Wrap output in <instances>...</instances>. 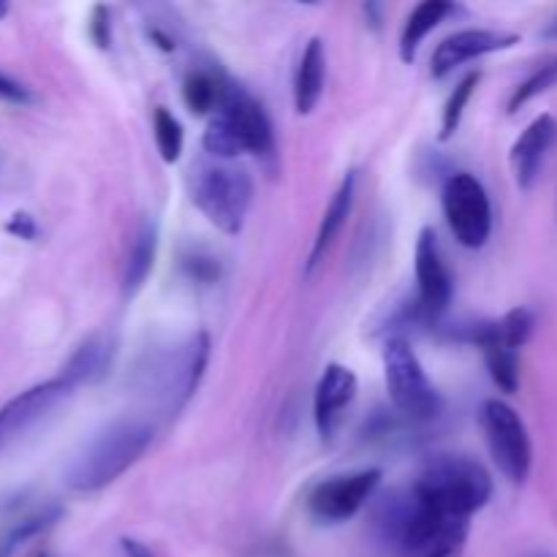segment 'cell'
Here are the masks:
<instances>
[{"label":"cell","instance_id":"cell-1","mask_svg":"<svg viewBox=\"0 0 557 557\" xmlns=\"http://www.w3.org/2000/svg\"><path fill=\"white\" fill-rule=\"evenodd\" d=\"M156 428L147 419L131 417L107 424L92 435L65 471V484L74 493H98L117 482L150 449Z\"/></svg>","mask_w":557,"mask_h":557},{"label":"cell","instance_id":"cell-2","mask_svg":"<svg viewBox=\"0 0 557 557\" xmlns=\"http://www.w3.org/2000/svg\"><path fill=\"white\" fill-rule=\"evenodd\" d=\"M413 487L449 520L471 522V517L493 498L487 468L462 455L430 457Z\"/></svg>","mask_w":557,"mask_h":557},{"label":"cell","instance_id":"cell-3","mask_svg":"<svg viewBox=\"0 0 557 557\" xmlns=\"http://www.w3.org/2000/svg\"><path fill=\"white\" fill-rule=\"evenodd\" d=\"M207 362H210V337L207 332H196L180 346L156 354L147 362V368L141 370L145 389H150L166 413L183 411L199 381L205 379Z\"/></svg>","mask_w":557,"mask_h":557},{"label":"cell","instance_id":"cell-4","mask_svg":"<svg viewBox=\"0 0 557 557\" xmlns=\"http://www.w3.org/2000/svg\"><path fill=\"white\" fill-rule=\"evenodd\" d=\"M190 199L212 226L223 234H239L253 205V180L245 169L228 163L201 166L190 183Z\"/></svg>","mask_w":557,"mask_h":557},{"label":"cell","instance_id":"cell-5","mask_svg":"<svg viewBox=\"0 0 557 557\" xmlns=\"http://www.w3.org/2000/svg\"><path fill=\"white\" fill-rule=\"evenodd\" d=\"M384 379L392 406L411 422H430L441 413V395L424 373L406 337H389L384 346Z\"/></svg>","mask_w":557,"mask_h":557},{"label":"cell","instance_id":"cell-6","mask_svg":"<svg viewBox=\"0 0 557 557\" xmlns=\"http://www.w3.org/2000/svg\"><path fill=\"white\" fill-rule=\"evenodd\" d=\"M479 422L500 473L515 484L525 482L533 466V444L520 413L509 403L487 400L479 411Z\"/></svg>","mask_w":557,"mask_h":557},{"label":"cell","instance_id":"cell-7","mask_svg":"<svg viewBox=\"0 0 557 557\" xmlns=\"http://www.w3.org/2000/svg\"><path fill=\"white\" fill-rule=\"evenodd\" d=\"M444 215L462 248H482L493 234V205L473 174L457 172L444 183Z\"/></svg>","mask_w":557,"mask_h":557},{"label":"cell","instance_id":"cell-8","mask_svg":"<svg viewBox=\"0 0 557 557\" xmlns=\"http://www.w3.org/2000/svg\"><path fill=\"white\" fill-rule=\"evenodd\" d=\"M384 473L379 468L341 473L315 484L308 495L310 515L319 522H346L373 498Z\"/></svg>","mask_w":557,"mask_h":557},{"label":"cell","instance_id":"cell-9","mask_svg":"<svg viewBox=\"0 0 557 557\" xmlns=\"http://www.w3.org/2000/svg\"><path fill=\"white\" fill-rule=\"evenodd\" d=\"M74 395V386L69 381L58 379L44 381V384L30 386V389L20 392L11 397L3 408H0V451L36 430L44 419L52 417L69 397Z\"/></svg>","mask_w":557,"mask_h":557},{"label":"cell","instance_id":"cell-10","mask_svg":"<svg viewBox=\"0 0 557 557\" xmlns=\"http://www.w3.org/2000/svg\"><path fill=\"white\" fill-rule=\"evenodd\" d=\"M417 283L419 294L417 302L422 313L428 315L430 330L441 324L444 313L451 305V294H455V281L446 267L444 253H441L438 237L433 228H422L417 239Z\"/></svg>","mask_w":557,"mask_h":557},{"label":"cell","instance_id":"cell-11","mask_svg":"<svg viewBox=\"0 0 557 557\" xmlns=\"http://www.w3.org/2000/svg\"><path fill=\"white\" fill-rule=\"evenodd\" d=\"M218 114H223V117L237 128L239 139L245 141V150L270 161L272 152H275V134H272V123L270 117H267L264 107H261V103L256 101L245 87L228 82L226 90H223Z\"/></svg>","mask_w":557,"mask_h":557},{"label":"cell","instance_id":"cell-12","mask_svg":"<svg viewBox=\"0 0 557 557\" xmlns=\"http://www.w3.org/2000/svg\"><path fill=\"white\" fill-rule=\"evenodd\" d=\"M354 400H357V375L343 364H326L313 400L315 430H319L321 441H335Z\"/></svg>","mask_w":557,"mask_h":557},{"label":"cell","instance_id":"cell-13","mask_svg":"<svg viewBox=\"0 0 557 557\" xmlns=\"http://www.w3.org/2000/svg\"><path fill=\"white\" fill-rule=\"evenodd\" d=\"M520 41L517 33H504V30H484V27H471V30H460L455 36L444 38V41L435 47L433 58H430V71H433L435 79H444L449 71H455L457 65L471 63V60L484 58V54L500 52V49H509Z\"/></svg>","mask_w":557,"mask_h":557},{"label":"cell","instance_id":"cell-14","mask_svg":"<svg viewBox=\"0 0 557 557\" xmlns=\"http://www.w3.org/2000/svg\"><path fill=\"white\" fill-rule=\"evenodd\" d=\"M557 145V117L555 114H539L531 125L520 134L511 147V172L522 190H531L542 174L549 152Z\"/></svg>","mask_w":557,"mask_h":557},{"label":"cell","instance_id":"cell-15","mask_svg":"<svg viewBox=\"0 0 557 557\" xmlns=\"http://www.w3.org/2000/svg\"><path fill=\"white\" fill-rule=\"evenodd\" d=\"M114 359H117V341H114V335H109V332H96V335L85 337V341L74 348V354L65 359L60 379L69 381L74 389L101 384V381L112 373Z\"/></svg>","mask_w":557,"mask_h":557},{"label":"cell","instance_id":"cell-16","mask_svg":"<svg viewBox=\"0 0 557 557\" xmlns=\"http://www.w3.org/2000/svg\"><path fill=\"white\" fill-rule=\"evenodd\" d=\"M473 343L482 348L484 362H487L490 379L495 381L500 392L515 395L520 386V348L504 335L498 321H487V324H476V335Z\"/></svg>","mask_w":557,"mask_h":557},{"label":"cell","instance_id":"cell-17","mask_svg":"<svg viewBox=\"0 0 557 557\" xmlns=\"http://www.w3.org/2000/svg\"><path fill=\"white\" fill-rule=\"evenodd\" d=\"M354 196H357V172H348L346 177L341 180V185H337L330 205H326L324 215H321L319 232H315L313 248H310L308 270H313V267L324 259L326 250L332 248V243H335L337 234H341V228L346 226L348 215H351L354 210Z\"/></svg>","mask_w":557,"mask_h":557},{"label":"cell","instance_id":"cell-18","mask_svg":"<svg viewBox=\"0 0 557 557\" xmlns=\"http://www.w3.org/2000/svg\"><path fill=\"white\" fill-rule=\"evenodd\" d=\"M326 79V49L321 38H310L294 74V109L310 114L321 101Z\"/></svg>","mask_w":557,"mask_h":557},{"label":"cell","instance_id":"cell-19","mask_svg":"<svg viewBox=\"0 0 557 557\" xmlns=\"http://www.w3.org/2000/svg\"><path fill=\"white\" fill-rule=\"evenodd\" d=\"M457 5L451 0H424L417 9L408 14L406 25L400 33V58L403 63H413L417 60L419 47H422L424 38L441 25L449 14H455Z\"/></svg>","mask_w":557,"mask_h":557},{"label":"cell","instance_id":"cell-20","mask_svg":"<svg viewBox=\"0 0 557 557\" xmlns=\"http://www.w3.org/2000/svg\"><path fill=\"white\" fill-rule=\"evenodd\" d=\"M158 256V223L147 218L145 223L136 232L134 243H131L128 256H125L123 267V294L125 297H134L145 281L150 277L152 264H156Z\"/></svg>","mask_w":557,"mask_h":557},{"label":"cell","instance_id":"cell-21","mask_svg":"<svg viewBox=\"0 0 557 557\" xmlns=\"http://www.w3.org/2000/svg\"><path fill=\"white\" fill-rule=\"evenodd\" d=\"M226 85L228 82L210 69L190 71L183 82L185 107H188L194 114H207V112H212V109L218 112Z\"/></svg>","mask_w":557,"mask_h":557},{"label":"cell","instance_id":"cell-22","mask_svg":"<svg viewBox=\"0 0 557 557\" xmlns=\"http://www.w3.org/2000/svg\"><path fill=\"white\" fill-rule=\"evenodd\" d=\"M201 145H205V150L210 152L212 158H221V161H228V158H237L243 156V152H248L245 150V141L239 139L237 128H234V125L218 112L215 117L207 123L205 136H201Z\"/></svg>","mask_w":557,"mask_h":557},{"label":"cell","instance_id":"cell-23","mask_svg":"<svg viewBox=\"0 0 557 557\" xmlns=\"http://www.w3.org/2000/svg\"><path fill=\"white\" fill-rule=\"evenodd\" d=\"M152 131H156V145L158 152L166 163H174L180 156H183L185 134L180 120L169 112L166 107H158L156 114H152Z\"/></svg>","mask_w":557,"mask_h":557},{"label":"cell","instance_id":"cell-24","mask_svg":"<svg viewBox=\"0 0 557 557\" xmlns=\"http://www.w3.org/2000/svg\"><path fill=\"white\" fill-rule=\"evenodd\" d=\"M555 85H557V58L539 65V69L533 71L525 82H520V85H517V90L511 92V98H509V112L517 114L522 107H525V103H531L533 98H539L542 92L553 90Z\"/></svg>","mask_w":557,"mask_h":557},{"label":"cell","instance_id":"cell-25","mask_svg":"<svg viewBox=\"0 0 557 557\" xmlns=\"http://www.w3.org/2000/svg\"><path fill=\"white\" fill-rule=\"evenodd\" d=\"M479 79H482V74H479V71H471V74L451 90L449 101H446L444 107V120H441V139L444 141L451 139V136L457 134V128H460V120L462 114H466V107L468 101H471L473 90L479 87Z\"/></svg>","mask_w":557,"mask_h":557},{"label":"cell","instance_id":"cell-26","mask_svg":"<svg viewBox=\"0 0 557 557\" xmlns=\"http://www.w3.org/2000/svg\"><path fill=\"white\" fill-rule=\"evenodd\" d=\"M498 324H500V330H504V335L509 337L517 348H522L528 341H531L536 319H533V313L528 308H515V310H509V313H506Z\"/></svg>","mask_w":557,"mask_h":557},{"label":"cell","instance_id":"cell-27","mask_svg":"<svg viewBox=\"0 0 557 557\" xmlns=\"http://www.w3.org/2000/svg\"><path fill=\"white\" fill-rule=\"evenodd\" d=\"M468 528L471 522H460V525L449 528L433 547L428 549L422 557H462V549H466V539H468Z\"/></svg>","mask_w":557,"mask_h":557},{"label":"cell","instance_id":"cell-28","mask_svg":"<svg viewBox=\"0 0 557 557\" xmlns=\"http://www.w3.org/2000/svg\"><path fill=\"white\" fill-rule=\"evenodd\" d=\"M87 30H90L92 44H96L98 49H109V44H112V20H109L107 5H96V9L90 11Z\"/></svg>","mask_w":557,"mask_h":557},{"label":"cell","instance_id":"cell-29","mask_svg":"<svg viewBox=\"0 0 557 557\" xmlns=\"http://www.w3.org/2000/svg\"><path fill=\"white\" fill-rule=\"evenodd\" d=\"M183 267L194 281H201V283L218 281V259H212V256L194 253L183 261Z\"/></svg>","mask_w":557,"mask_h":557},{"label":"cell","instance_id":"cell-30","mask_svg":"<svg viewBox=\"0 0 557 557\" xmlns=\"http://www.w3.org/2000/svg\"><path fill=\"white\" fill-rule=\"evenodd\" d=\"M0 101L20 103V107H25V103L33 101V92H30V87H25L22 82L11 79L9 74H3V71H0Z\"/></svg>","mask_w":557,"mask_h":557},{"label":"cell","instance_id":"cell-31","mask_svg":"<svg viewBox=\"0 0 557 557\" xmlns=\"http://www.w3.org/2000/svg\"><path fill=\"white\" fill-rule=\"evenodd\" d=\"M5 232L14 234V237L20 239H33L38 234V226L27 212H16V215L9 221V226H5Z\"/></svg>","mask_w":557,"mask_h":557},{"label":"cell","instance_id":"cell-32","mask_svg":"<svg viewBox=\"0 0 557 557\" xmlns=\"http://www.w3.org/2000/svg\"><path fill=\"white\" fill-rule=\"evenodd\" d=\"M120 547H123L125 557H152L150 549H147L145 544L134 542V539H123V542H120Z\"/></svg>","mask_w":557,"mask_h":557},{"label":"cell","instance_id":"cell-33","mask_svg":"<svg viewBox=\"0 0 557 557\" xmlns=\"http://www.w3.org/2000/svg\"><path fill=\"white\" fill-rule=\"evenodd\" d=\"M542 38H544V41H557V16H553V20H549L547 25H544Z\"/></svg>","mask_w":557,"mask_h":557},{"label":"cell","instance_id":"cell-34","mask_svg":"<svg viewBox=\"0 0 557 557\" xmlns=\"http://www.w3.org/2000/svg\"><path fill=\"white\" fill-rule=\"evenodd\" d=\"M379 5H375V3H368V5H364V16H370V25H373V27H379L381 25V16H379Z\"/></svg>","mask_w":557,"mask_h":557},{"label":"cell","instance_id":"cell-35","mask_svg":"<svg viewBox=\"0 0 557 557\" xmlns=\"http://www.w3.org/2000/svg\"><path fill=\"white\" fill-rule=\"evenodd\" d=\"M5 14H9V5H5V3H0V20H3Z\"/></svg>","mask_w":557,"mask_h":557},{"label":"cell","instance_id":"cell-36","mask_svg":"<svg viewBox=\"0 0 557 557\" xmlns=\"http://www.w3.org/2000/svg\"><path fill=\"white\" fill-rule=\"evenodd\" d=\"M536 557H547V555H536Z\"/></svg>","mask_w":557,"mask_h":557},{"label":"cell","instance_id":"cell-37","mask_svg":"<svg viewBox=\"0 0 557 557\" xmlns=\"http://www.w3.org/2000/svg\"><path fill=\"white\" fill-rule=\"evenodd\" d=\"M38 557H47V555H38Z\"/></svg>","mask_w":557,"mask_h":557}]
</instances>
